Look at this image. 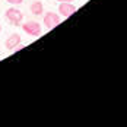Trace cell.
Returning <instances> with one entry per match:
<instances>
[{
    "mask_svg": "<svg viewBox=\"0 0 127 127\" xmlns=\"http://www.w3.org/2000/svg\"><path fill=\"white\" fill-rule=\"evenodd\" d=\"M22 31H25L28 35L31 37H39L42 29H41V25H39L37 21H28L22 25Z\"/></svg>",
    "mask_w": 127,
    "mask_h": 127,
    "instance_id": "obj_2",
    "label": "cell"
},
{
    "mask_svg": "<svg viewBox=\"0 0 127 127\" xmlns=\"http://www.w3.org/2000/svg\"><path fill=\"white\" fill-rule=\"evenodd\" d=\"M29 9H31L32 15H35V16H39V15H42V13H44V4H42V1H39V0H35V1H32V3H31Z\"/></svg>",
    "mask_w": 127,
    "mask_h": 127,
    "instance_id": "obj_6",
    "label": "cell"
},
{
    "mask_svg": "<svg viewBox=\"0 0 127 127\" xmlns=\"http://www.w3.org/2000/svg\"><path fill=\"white\" fill-rule=\"evenodd\" d=\"M76 10H77V7L75 6V4H72V3L63 1V3L59 4V13H60L62 16H64V18H70Z\"/></svg>",
    "mask_w": 127,
    "mask_h": 127,
    "instance_id": "obj_4",
    "label": "cell"
},
{
    "mask_svg": "<svg viewBox=\"0 0 127 127\" xmlns=\"http://www.w3.org/2000/svg\"><path fill=\"white\" fill-rule=\"evenodd\" d=\"M7 3H10V4H21L24 0H6Z\"/></svg>",
    "mask_w": 127,
    "mask_h": 127,
    "instance_id": "obj_7",
    "label": "cell"
},
{
    "mask_svg": "<svg viewBox=\"0 0 127 127\" xmlns=\"http://www.w3.org/2000/svg\"><path fill=\"white\" fill-rule=\"evenodd\" d=\"M0 32H1V25H0Z\"/></svg>",
    "mask_w": 127,
    "mask_h": 127,
    "instance_id": "obj_9",
    "label": "cell"
},
{
    "mask_svg": "<svg viewBox=\"0 0 127 127\" xmlns=\"http://www.w3.org/2000/svg\"><path fill=\"white\" fill-rule=\"evenodd\" d=\"M62 22L60 15H57L56 12H47L44 15V25L47 26L48 29H53Z\"/></svg>",
    "mask_w": 127,
    "mask_h": 127,
    "instance_id": "obj_3",
    "label": "cell"
},
{
    "mask_svg": "<svg viewBox=\"0 0 127 127\" xmlns=\"http://www.w3.org/2000/svg\"><path fill=\"white\" fill-rule=\"evenodd\" d=\"M21 42H22L21 35H19V34H12V35L7 37L6 42H4V47H6L9 51H15L19 45H21Z\"/></svg>",
    "mask_w": 127,
    "mask_h": 127,
    "instance_id": "obj_5",
    "label": "cell"
},
{
    "mask_svg": "<svg viewBox=\"0 0 127 127\" xmlns=\"http://www.w3.org/2000/svg\"><path fill=\"white\" fill-rule=\"evenodd\" d=\"M4 16H6V21L10 24L12 26H19L22 19H24V13L21 12L19 9L16 7H10L4 12Z\"/></svg>",
    "mask_w": 127,
    "mask_h": 127,
    "instance_id": "obj_1",
    "label": "cell"
},
{
    "mask_svg": "<svg viewBox=\"0 0 127 127\" xmlns=\"http://www.w3.org/2000/svg\"><path fill=\"white\" fill-rule=\"evenodd\" d=\"M57 1H59V3H63V1H67V3H72L73 0H57Z\"/></svg>",
    "mask_w": 127,
    "mask_h": 127,
    "instance_id": "obj_8",
    "label": "cell"
}]
</instances>
